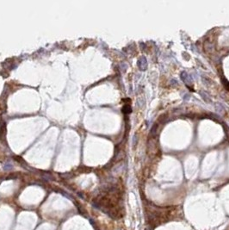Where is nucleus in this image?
I'll use <instances>...</instances> for the list:
<instances>
[{
  "label": "nucleus",
  "mask_w": 229,
  "mask_h": 230,
  "mask_svg": "<svg viewBox=\"0 0 229 230\" xmlns=\"http://www.w3.org/2000/svg\"><path fill=\"white\" fill-rule=\"evenodd\" d=\"M138 65H139V67L141 69V70H145L146 68V66H147V64H146V60L144 57H142L139 60V63H138Z\"/></svg>",
  "instance_id": "f257e3e1"
},
{
  "label": "nucleus",
  "mask_w": 229,
  "mask_h": 230,
  "mask_svg": "<svg viewBox=\"0 0 229 230\" xmlns=\"http://www.w3.org/2000/svg\"><path fill=\"white\" fill-rule=\"evenodd\" d=\"M181 78H182V80L185 84H190L191 83V80L190 79V77H189V75H187L186 72H183L182 75H181Z\"/></svg>",
  "instance_id": "f03ea898"
},
{
  "label": "nucleus",
  "mask_w": 229,
  "mask_h": 230,
  "mask_svg": "<svg viewBox=\"0 0 229 230\" xmlns=\"http://www.w3.org/2000/svg\"><path fill=\"white\" fill-rule=\"evenodd\" d=\"M131 107L129 106V105H125L124 107H123V109H122V111H123V113L126 114H129L131 112Z\"/></svg>",
  "instance_id": "7ed1b4c3"
}]
</instances>
